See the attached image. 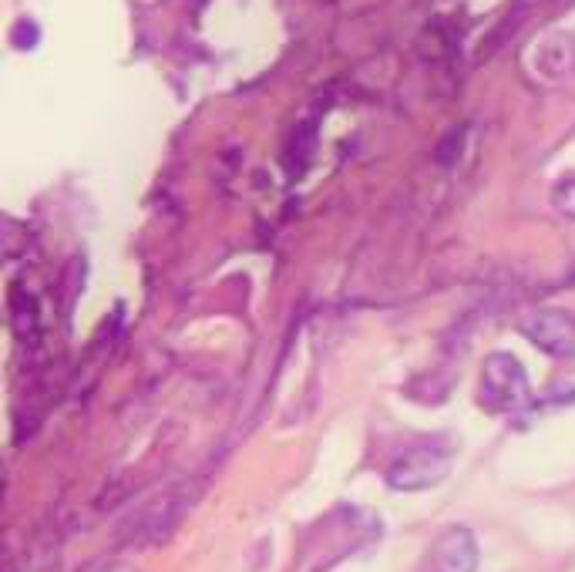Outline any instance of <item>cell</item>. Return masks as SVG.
<instances>
[{
    "mask_svg": "<svg viewBox=\"0 0 575 572\" xmlns=\"http://www.w3.org/2000/svg\"><path fill=\"white\" fill-rule=\"evenodd\" d=\"M552 206L562 212V216L575 219V169L562 172L552 186Z\"/></svg>",
    "mask_w": 575,
    "mask_h": 572,
    "instance_id": "cell-7",
    "label": "cell"
},
{
    "mask_svg": "<svg viewBox=\"0 0 575 572\" xmlns=\"http://www.w3.org/2000/svg\"><path fill=\"white\" fill-rule=\"evenodd\" d=\"M478 401L491 414H508L528 404V374L522 361L512 354H502V350L488 354L485 367H481Z\"/></svg>",
    "mask_w": 575,
    "mask_h": 572,
    "instance_id": "cell-2",
    "label": "cell"
},
{
    "mask_svg": "<svg viewBox=\"0 0 575 572\" xmlns=\"http://www.w3.org/2000/svg\"><path fill=\"white\" fill-rule=\"evenodd\" d=\"M575 64V41L565 34H552L535 48V68L542 71V78H565Z\"/></svg>",
    "mask_w": 575,
    "mask_h": 572,
    "instance_id": "cell-6",
    "label": "cell"
},
{
    "mask_svg": "<svg viewBox=\"0 0 575 572\" xmlns=\"http://www.w3.org/2000/svg\"><path fill=\"white\" fill-rule=\"evenodd\" d=\"M105 572H138L135 566H125V562H122V566H111V569H105Z\"/></svg>",
    "mask_w": 575,
    "mask_h": 572,
    "instance_id": "cell-8",
    "label": "cell"
},
{
    "mask_svg": "<svg viewBox=\"0 0 575 572\" xmlns=\"http://www.w3.org/2000/svg\"><path fill=\"white\" fill-rule=\"evenodd\" d=\"M451 472V451L448 448H414L387 468V485L394 492H424L444 482Z\"/></svg>",
    "mask_w": 575,
    "mask_h": 572,
    "instance_id": "cell-3",
    "label": "cell"
},
{
    "mask_svg": "<svg viewBox=\"0 0 575 572\" xmlns=\"http://www.w3.org/2000/svg\"><path fill=\"white\" fill-rule=\"evenodd\" d=\"M518 330L528 344L552 357H572L575 354V317L565 310H535L518 320Z\"/></svg>",
    "mask_w": 575,
    "mask_h": 572,
    "instance_id": "cell-4",
    "label": "cell"
},
{
    "mask_svg": "<svg viewBox=\"0 0 575 572\" xmlns=\"http://www.w3.org/2000/svg\"><path fill=\"white\" fill-rule=\"evenodd\" d=\"M434 572H478L481 552L471 529L465 525H451L438 535V542L431 546Z\"/></svg>",
    "mask_w": 575,
    "mask_h": 572,
    "instance_id": "cell-5",
    "label": "cell"
},
{
    "mask_svg": "<svg viewBox=\"0 0 575 572\" xmlns=\"http://www.w3.org/2000/svg\"><path fill=\"white\" fill-rule=\"evenodd\" d=\"M192 505V495L182 485H172L165 492L145 498L132 512V519L122 525V539L128 546H148V542H162L175 525L182 522L185 509Z\"/></svg>",
    "mask_w": 575,
    "mask_h": 572,
    "instance_id": "cell-1",
    "label": "cell"
}]
</instances>
